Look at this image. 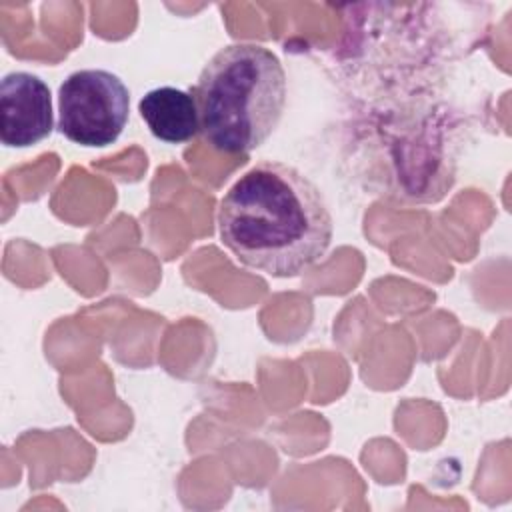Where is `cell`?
Segmentation results:
<instances>
[{"label": "cell", "mask_w": 512, "mask_h": 512, "mask_svg": "<svg viewBox=\"0 0 512 512\" xmlns=\"http://www.w3.org/2000/svg\"><path fill=\"white\" fill-rule=\"evenodd\" d=\"M128 116L130 92L110 70H76L58 88V128L74 144L102 148L116 142Z\"/></svg>", "instance_id": "3"}, {"label": "cell", "mask_w": 512, "mask_h": 512, "mask_svg": "<svg viewBox=\"0 0 512 512\" xmlns=\"http://www.w3.org/2000/svg\"><path fill=\"white\" fill-rule=\"evenodd\" d=\"M204 140L224 154H246L268 140L286 106V72L266 46L220 48L192 92Z\"/></svg>", "instance_id": "2"}, {"label": "cell", "mask_w": 512, "mask_h": 512, "mask_svg": "<svg viewBox=\"0 0 512 512\" xmlns=\"http://www.w3.org/2000/svg\"><path fill=\"white\" fill-rule=\"evenodd\" d=\"M218 234L244 266L288 278L322 260L334 222L308 176L282 162H260L220 200Z\"/></svg>", "instance_id": "1"}, {"label": "cell", "mask_w": 512, "mask_h": 512, "mask_svg": "<svg viewBox=\"0 0 512 512\" xmlns=\"http://www.w3.org/2000/svg\"><path fill=\"white\" fill-rule=\"evenodd\" d=\"M54 128L52 94L32 72H10L0 82V140L4 146L28 148Z\"/></svg>", "instance_id": "4"}, {"label": "cell", "mask_w": 512, "mask_h": 512, "mask_svg": "<svg viewBox=\"0 0 512 512\" xmlns=\"http://www.w3.org/2000/svg\"><path fill=\"white\" fill-rule=\"evenodd\" d=\"M138 112L152 136L168 144L188 142L200 132L194 96L174 86L148 90L138 102Z\"/></svg>", "instance_id": "5"}]
</instances>
